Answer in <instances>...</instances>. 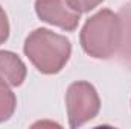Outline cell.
<instances>
[{
    "label": "cell",
    "mask_w": 131,
    "mask_h": 129,
    "mask_svg": "<svg viewBox=\"0 0 131 129\" xmlns=\"http://www.w3.org/2000/svg\"><path fill=\"white\" fill-rule=\"evenodd\" d=\"M9 36V21L5 9L0 6V44H3Z\"/></svg>",
    "instance_id": "9c48e42d"
},
{
    "label": "cell",
    "mask_w": 131,
    "mask_h": 129,
    "mask_svg": "<svg viewBox=\"0 0 131 129\" xmlns=\"http://www.w3.org/2000/svg\"><path fill=\"white\" fill-rule=\"evenodd\" d=\"M15 106H17L15 94L11 91L8 84L0 82V123L12 117Z\"/></svg>",
    "instance_id": "52a82bcc"
},
{
    "label": "cell",
    "mask_w": 131,
    "mask_h": 129,
    "mask_svg": "<svg viewBox=\"0 0 131 129\" xmlns=\"http://www.w3.org/2000/svg\"><path fill=\"white\" fill-rule=\"evenodd\" d=\"M81 46L87 55L96 59H108L116 55L121 43V20L110 9H102L92 15L82 31Z\"/></svg>",
    "instance_id": "7a4b0ae2"
},
{
    "label": "cell",
    "mask_w": 131,
    "mask_h": 129,
    "mask_svg": "<svg viewBox=\"0 0 131 129\" xmlns=\"http://www.w3.org/2000/svg\"><path fill=\"white\" fill-rule=\"evenodd\" d=\"M35 12L40 20L69 32L78 28L81 18V12L75 11L66 0H37Z\"/></svg>",
    "instance_id": "277c9868"
},
{
    "label": "cell",
    "mask_w": 131,
    "mask_h": 129,
    "mask_svg": "<svg viewBox=\"0 0 131 129\" xmlns=\"http://www.w3.org/2000/svg\"><path fill=\"white\" fill-rule=\"evenodd\" d=\"M117 15L121 20V43L116 58L125 68L131 70V2L121 8Z\"/></svg>",
    "instance_id": "8992f818"
},
{
    "label": "cell",
    "mask_w": 131,
    "mask_h": 129,
    "mask_svg": "<svg viewBox=\"0 0 131 129\" xmlns=\"http://www.w3.org/2000/svg\"><path fill=\"white\" fill-rule=\"evenodd\" d=\"M75 11L78 12H90L92 9H95L98 5H101L104 0H66Z\"/></svg>",
    "instance_id": "ba28073f"
},
{
    "label": "cell",
    "mask_w": 131,
    "mask_h": 129,
    "mask_svg": "<svg viewBox=\"0 0 131 129\" xmlns=\"http://www.w3.org/2000/svg\"><path fill=\"white\" fill-rule=\"evenodd\" d=\"M26 79V65L18 55L0 50V82L11 87H18Z\"/></svg>",
    "instance_id": "5b68a950"
},
{
    "label": "cell",
    "mask_w": 131,
    "mask_h": 129,
    "mask_svg": "<svg viewBox=\"0 0 131 129\" xmlns=\"http://www.w3.org/2000/svg\"><path fill=\"white\" fill-rule=\"evenodd\" d=\"M23 49L25 55L43 74L60 73L72 53V44L66 36L44 28L29 33Z\"/></svg>",
    "instance_id": "6da1fadb"
},
{
    "label": "cell",
    "mask_w": 131,
    "mask_h": 129,
    "mask_svg": "<svg viewBox=\"0 0 131 129\" xmlns=\"http://www.w3.org/2000/svg\"><path fill=\"white\" fill-rule=\"evenodd\" d=\"M66 106L70 128H78L98 115L101 99L92 84L78 81L73 82L66 93Z\"/></svg>",
    "instance_id": "3957f363"
}]
</instances>
